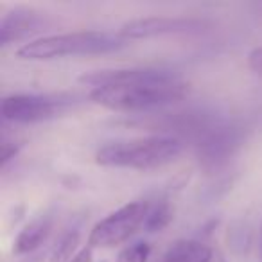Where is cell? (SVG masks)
Listing matches in <instances>:
<instances>
[{
    "mask_svg": "<svg viewBox=\"0 0 262 262\" xmlns=\"http://www.w3.org/2000/svg\"><path fill=\"white\" fill-rule=\"evenodd\" d=\"M126 45L127 41L119 33L76 31L65 34H49L27 41L16 51V58L26 61H47L67 56H97L117 52Z\"/></svg>",
    "mask_w": 262,
    "mask_h": 262,
    "instance_id": "obj_1",
    "label": "cell"
},
{
    "mask_svg": "<svg viewBox=\"0 0 262 262\" xmlns=\"http://www.w3.org/2000/svg\"><path fill=\"white\" fill-rule=\"evenodd\" d=\"M182 140L169 135H151L120 140L101 147L95 153V164L113 169L151 171L164 167L180 157Z\"/></svg>",
    "mask_w": 262,
    "mask_h": 262,
    "instance_id": "obj_2",
    "label": "cell"
},
{
    "mask_svg": "<svg viewBox=\"0 0 262 262\" xmlns=\"http://www.w3.org/2000/svg\"><path fill=\"white\" fill-rule=\"evenodd\" d=\"M189 84L180 77L165 83H140L129 86H104L90 92L92 102L112 112H146L182 101Z\"/></svg>",
    "mask_w": 262,
    "mask_h": 262,
    "instance_id": "obj_3",
    "label": "cell"
},
{
    "mask_svg": "<svg viewBox=\"0 0 262 262\" xmlns=\"http://www.w3.org/2000/svg\"><path fill=\"white\" fill-rule=\"evenodd\" d=\"M76 99L72 94H15L2 99L0 112L8 122H43L67 113Z\"/></svg>",
    "mask_w": 262,
    "mask_h": 262,
    "instance_id": "obj_4",
    "label": "cell"
},
{
    "mask_svg": "<svg viewBox=\"0 0 262 262\" xmlns=\"http://www.w3.org/2000/svg\"><path fill=\"white\" fill-rule=\"evenodd\" d=\"M151 205L147 201H131L108 214L90 230V248H115L129 239L140 226H144Z\"/></svg>",
    "mask_w": 262,
    "mask_h": 262,
    "instance_id": "obj_5",
    "label": "cell"
},
{
    "mask_svg": "<svg viewBox=\"0 0 262 262\" xmlns=\"http://www.w3.org/2000/svg\"><path fill=\"white\" fill-rule=\"evenodd\" d=\"M244 140H246L244 127L237 126V124L215 122L203 135L198 137V162L207 171L223 167L239 153Z\"/></svg>",
    "mask_w": 262,
    "mask_h": 262,
    "instance_id": "obj_6",
    "label": "cell"
},
{
    "mask_svg": "<svg viewBox=\"0 0 262 262\" xmlns=\"http://www.w3.org/2000/svg\"><path fill=\"white\" fill-rule=\"evenodd\" d=\"M212 24L205 18L192 16H146L122 24L117 33L124 40H149L157 36H171V34H198L210 29Z\"/></svg>",
    "mask_w": 262,
    "mask_h": 262,
    "instance_id": "obj_7",
    "label": "cell"
},
{
    "mask_svg": "<svg viewBox=\"0 0 262 262\" xmlns=\"http://www.w3.org/2000/svg\"><path fill=\"white\" fill-rule=\"evenodd\" d=\"M176 74L162 69H106L83 74L79 83L94 88L104 86H129L140 83H165L176 79Z\"/></svg>",
    "mask_w": 262,
    "mask_h": 262,
    "instance_id": "obj_8",
    "label": "cell"
},
{
    "mask_svg": "<svg viewBox=\"0 0 262 262\" xmlns=\"http://www.w3.org/2000/svg\"><path fill=\"white\" fill-rule=\"evenodd\" d=\"M49 26L51 20L45 13L26 6H16L9 9L0 22V43L6 47L15 41L27 40L34 34L43 33Z\"/></svg>",
    "mask_w": 262,
    "mask_h": 262,
    "instance_id": "obj_9",
    "label": "cell"
},
{
    "mask_svg": "<svg viewBox=\"0 0 262 262\" xmlns=\"http://www.w3.org/2000/svg\"><path fill=\"white\" fill-rule=\"evenodd\" d=\"M52 230V217L51 215H40V217L33 219L27 223L20 233L16 235L15 244H13V251L15 253H31V251L38 250L41 244L47 241L49 233Z\"/></svg>",
    "mask_w": 262,
    "mask_h": 262,
    "instance_id": "obj_10",
    "label": "cell"
},
{
    "mask_svg": "<svg viewBox=\"0 0 262 262\" xmlns=\"http://www.w3.org/2000/svg\"><path fill=\"white\" fill-rule=\"evenodd\" d=\"M214 251V248L201 243V241L183 239L176 241L169 248L162 262H210Z\"/></svg>",
    "mask_w": 262,
    "mask_h": 262,
    "instance_id": "obj_11",
    "label": "cell"
},
{
    "mask_svg": "<svg viewBox=\"0 0 262 262\" xmlns=\"http://www.w3.org/2000/svg\"><path fill=\"white\" fill-rule=\"evenodd\" d=\"M172 217H174L172 205L169 201H160L155 207H151L146 223H144V230H147V232H162L164 228H167Z\"/></svg>",
    "mask_w": 262,
    "mask_h": 262,
    "instance_id": "obj_12",
    "label": "cell"
},
{
    "mask_svg": "<svg viewBox=\"0 0 262 262\" xmlns=\"http://www.w3.org/2000/svg\"><path fill=\"white\" fill-rule=\"evenodd\" d=\"M77 244H79V228H72L58 241L54 251H52L49 262H70L74 258V251H76Z\"/></svg>",
    "mask_w": 262,
    "mask_h": 262,
    "instance_id": "obj_13",
    "label": "cell"
},
{
    "mask_svg": "<svg viewBox=\"0 0 262 262\" xmlns=\"http://www.w3.org/2000/svg\"><path fill=\"white\" fill-rule=\"evenodd\" d=\"M151 255V244L149 243H135L131 246H126L117 257V262H147Z\"/></svg>",
    "mask_w": 262,
    "mask_h": 262,
    "instance_id": "obj_14",
    "label": "cell"
},
{
    "mask_svg": "<svg viewBox=\"0 0 262 262\" xmlns=\"http://www.w3.org/2000/svg\"><path fill=\"white\" fill-rule=\"evenodd\" d=\"M248 67L251 72L262 76V47H257L248 54Z\"/></svg>",
    "mask_w": 262,
    "mask_h": 262,
    "instance_id": "obj_15",
    "label": "cell"
},
{
    "mask_svg": "<svg viewBox=\"0 0 262 262\" xmlns=\"http://www.w3.org/2000/svg\"><path fill=\"white\" fill-rule=\"evenodd\" d=\"M18 151H20L18 142H8V140H4L2 142V167H6L8 162L18 155Z\"/></svg>",
    "mask_w": 262,
    "mask_h": 262,
    "instance_id": "obj_16",
    "label": "cell"
},
{
    "mask_svg": "<svg viewBox=\"0 0 262 262\" xmlns=\"http://www.w3.org/2000/svg\"><path fill=\"white\" fill-rule=\"evenodd\" d=\"M94 260V253H92V248L90 246H84L74 255V258L70 262H92Z\"/></svg>",
    "mask_w": 262,
    "mask_h": 262,
    "instance_id": "obj_17",
    "label": "cell"
},
{
    "mask_svg": "<svg viewBox=\"0 0 262 262\" xmlns=\"http://www.w3.org/2000/svg\"><path fill=\"white\" fill-rule=\"evenodd\" d=\"M210 262H226V258L223 257L221 251L215 250V251H214V255H212V258H210Z\"/></svg>",
    "mask_w": 262,
    "mask_h": 262,
    "instance_id": "obj_18",
    "label": "cell"
},
{
    "mask_svg": "<svg viewBox=\"0 0 262 262\" xmlns=\"http://www.w3.org/2000/svg\"><path fill=\"white\" fill-rule=\"evenodd\" d=\"M257 9H258V11L262 13V2H260V4H257Z\"/></svg>",
    "mask_w": 262,
    "mask_h": 262,
    "instance_id": "obj_19",
    "label": "cell"
},
{
    "mask_svg": "<svg viewBox=\"0 0 262 262\" xmlns=\"http://www.w3.org/2000/svg\"><path fill=\"white\" fill-rule=\"evenodd\" d=\"M260 250H262V226H260Z\"/></svg>",
    "mask_w": 262,
    "mask_h": 262,
    "instance_id": "obj_20",
    "label": "cell"
}]
</instances>
